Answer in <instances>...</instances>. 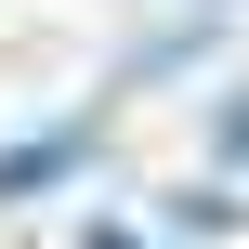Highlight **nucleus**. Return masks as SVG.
Wrapping results in <instances>:
<instances>
[{
    "mask_svg": "<svg viewBox=\"0 0 249 249\" xmlns=\"http://www.w3.org/2000/svg\"><path fill=\"white\" fill-rule=\"evenodd\" d=\"M223 158H249V105H223Z\"/></svg>",
    "mask_w": 249,
    "mask_h": 249,
    "instance_id": "nucleus-1",
    "label": "nucleus"
},
{
    "mask_svg": "<svg viewBox=\"0 0 249 249\" xmlns=\"http://www.w3.org/2000/svg\"><path fill=\"white\" fill-rule=\"evenodd\" d=\"M105 249H131V236H105Z\"/></svg>",
    "mask_w": 249,
    "mask_h": 249,
    "instance_id": "nucleus-2",
    "label": "nucleus"
}]
</instances>
